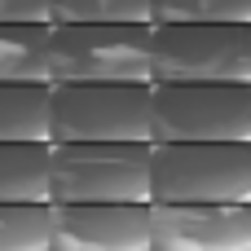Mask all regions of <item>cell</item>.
<instances>
[{
  "instance_id": "cell-1",
  "label": "cell",
  "mask_w": 251,
  "mask_h": 251,
  "mask_svg": "<svg viewBox=\"0 0 251 251\" xmlns=\"http://www.w3.org/2000/svg\"><path fill=\"white\" fill-rule=\"evenodd\" d=\"M49 203H150V141H49Z\"/></svg>"
},
{
  "instance_id": "cell-2",
  "label": "cell",
  "mask_w": 251,
  "mask_h": 251,
  "mask_svg": "<svg viewBox=\"0 0 251 251\" xmlns=\"http://www.w3.org/2000/svg\"><path fill=\"white\" fill-rule=\"evenodd\" d=\"M49 84H150V22H53Z\"/></svg>"
},
{
  "instance_id": "cell-3",
  "label": "cell",
  "mask_w": 251,
  "mask_h": 251,
  "mask_svg": "<svg viewBox=\"0 0 251 251\" xmlns=\"http://www.w3.org/2000/svg\"><path fill=\"white\" fill-rule=\"evenodd\" d=\"M150 84H251V22H150Z\"/></svg>"
},
{
  "instance_id": "cell-4",
  "label": "cell",
  "mask_w": 251,
  "mask_h": 251,
  "mask_svg": "<svg viewBox=\"0 0 251 251\" xmlns=\"http://www.w3.org/2000/svg\"><path fill=\"white\" fill-rule=\"evenodd\" d=\"M150 203H251V141H150Z\"/></svg>"
},
{
  "instance_id": "cell-5",
  "label": "cell",
  "mask_w": 251,
  "mask_h": 251,
  "mask_svg": "<svg viewBox=\"0 0 251 251\" xmlns=\"http://www.w3.org/2000/svg\"><path fill=\"white\" fill-rule=\"evenodd\" d=\"M49 141H150V84H49Z\"/></svg>"
},
{
  "instance_id": "cell-6",
  "label": "cell",
  "mask_w": 251,
  "mask_h": 251,
  "mask_svg": "<svg viewBox=\"0 0 251 251\" xmlns=\"http://www.w3.org/2000/svg\"><path fill=\"white\" fill-rule=\"evenodd\" d=\"M150 141H251V84H150Z\"/></svg>"
},
{
  "instance_id": "cell-7",
  "label": "cell",
  "mask_w": 251,
  "mask_h": 251,
  "mask_svg": "<svg viewBox=\"0 0 251 251\" xmlns=\"http://www.w3.org/2000/svg\"><path fill=\"white\" fill-rule=\"evenodd\" d=\"M150 251H251V203H150Z\"/></svg>"
},
{
  "instance_id": "cell-8",
  "label": "cell",
  "mask_w": 251,
  "mask_h": 251,
  "mask_svg": "<svg viewBox=\"0 0 251 251\" xmlns=\"http://www.w3.org/2000/svg\"><path fill=\"white\" fill-rule=\"evenodd\" d=\"M49 251H150V203H49Z\"/></svg>"
},
{
  "instance_id": "cell-9",
  "label": "cell",
  "mask_w": 251,
  "mask_h": 251,
  "mask_svg": "<svg viewBox=\"0 0 251 251\" xmlns=\"http://www.w3.org/2000/svg\"><path fill=\"white\" fill-rule=\"evenodd\" d=\"M0 203H49V141H0Z\"/></svg>"
},
{
  "instance_id": "cell-10",
  "label": "cell",
  "mask_w": 251,
  "mask_h": 251,
  "mask_svg": "<svg viewBox=\"0 0 251 251\" xmlns=\"http://www.w3.org/2000/svg\"><path fill=\"white\" fill-rule=\"evenodd\" d=\"M0 141H49L44 79H0Z\"/></svg>"
},
{
  "instance_id": "cell-11",
  "label": "cell",
  "mask_w": 251,
  "mask_h": 251,
  "mask_svg": "<svg viewBox=\"0 0 251 251\" xmlns=\"http://www.w3.org/2000/svg\"><path fill=\"white\" fill-rule=\"evenodd\" d=\"M49 26L53 22H0V79L49 84Z\"/></svg>"
},
{
  "instance_id": "cell-12",
  "label": "cell",
  "mask_w": 251,
  "mask_h": 251,
  "mask_svg": "<svg viewBox=\"0 0 251 251\" xmlns=\"http://www.w3.org/2000/svg\"><path fill=\"white\" fill-rule=\"evenodd\" d=\"M49 203H0V251H49Z\"/></svg>"
},
{
  "instance_id": "cell-13",
  "label": "cell",
  "mask_w": 251,
  "mask_h": 251,
  "mask_svg": "<svg viewBox=\"0 0 251 251\" xmlns=\"http://www.w3.org/2000/svg\"><path fill=\"white\" fill-rule=\"evenodd\" d=\"M49 22H150V0H49Z\"/></svg>"
},
{
  "instance_id": "cell-14",
  "label": "cell",
  "mask_w": 251,
  "mask_h": 251,
  "mask_svg": "<svg viewBox=\"0 0 251 251\" xmlns=\"http://www.w3.org/2000/svg\"><path fill=\"white\" fill-rule=\"evenodd\" d=\"M150 22H251V0H150Z\"/></svg>"
},
{
  "instance_id": "cell-15",
  "label": "cell",
  "mask_w": 251,
  "mask_h": 251,
  "mask_svg": "<svg viewBox=\"0 0 251 251\" xmlns=\"http://www.w3.org/2000/svg\"><path fill=\"white\" fill-rule=\"evenodd\" d=\"M0 22H49V0H0Z\"/></svg>"
}]
</instances>
